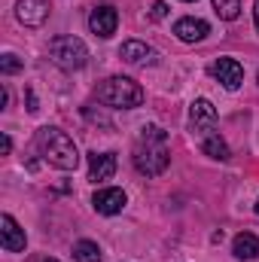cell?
<instances>
[{"label":"cell","instance_id":"cell-1","mask_svg":"<svg viewBox=\"0 0 259 262\" xmlns=\"http://www.w3.org/2000/svg\"><path fill=\"white\" fill-rule=\"evenodd\" d=\"M131 159H134V168H137L143 177H159V174L168 168V162H171L168 131L159 128V125H143Z\"/></svg>","mask_w":259,"mask_h":262},{"label":"cell","instance_id":"cell-2","mask_svg":"<svg viewBox=\"0 0 259 262\" xmlns=\"http://www.w3.org/2000/svg\"><path fill=\"white\" fill-rule=\"evenodd\" d=\"M34 146L37 152L58 171H76L79 165V152H76V143L67 137L61 128H40L37 137H34Z\"/></svg>","mask_w":259,"mask_h":262},{"label":"cell","instance_id":"cell-3","mask_svg":"<svg viewBox=\"0 0 259 262\" xmlns=\"http://www.w3.org/2000/svg\"><path fill=\"white\" fill-rule=\"evenodd\" d=\"M95 98L113 110H134L143 104V89L128 76H110L95 89Z\"/></svg>","mask_w":259,"mask_h":262},{"label":"cell","instance_id":"cell-4","mask_svg":"<svg viewBox=\"0 0 259 262\" xmlns=\"http://www.w3.org/2000/svg\"><path fill=\"white\" fill-rule=\"evenodd\" d=\"M49 58H52V64H58L61 70H79L89 61V49H85V43L79 37L61 34V37L49 40Z\"/></svg>","mask_w":259,"mask_h":262},{"label":"cell","instance_id":"cell-5","mask_svg":"<svg viewBox=\"0 0 259 262\" xmlns=\"http://www.w3.org/2000/svg\"><path fill=\"white\" fill-rule=\"evenodd\" d=\"M189 125L192 134H198V140L210 131H217V107L207 101V98H195L192 107H189Z\"/></svg>","mask_w":259,"mask_h":262},{"label":"cell","instance_id":"cell-6","mask_svg":"<svg viewBox=\"0 0 259 262\" xmlns=\"http://www.w3.org/2000/svg\"><path fill=\"white\" fill-rule=\"evenodd\" d=\"M89 28H92V34H98L101 40H107V37H113L116 28H119V12H116L110 3L95 6L92 15H89Z\"/></svg>","mask_w":259,"mask_h":262},{"label":"cell","instance_id":"cell-7","mask_svg":"<svg viewBox=\"0 0 259 262\" xmlns=\"http://www.w3.org/2000/svg\"><path fill=\"white\" fill-rule=\"evenodd\" d=\"M49 3L46 0H18L15 3V18L25 25V28H43L46 18H49Z\"/></svg>","mask_w":259,"mask_h":262},{"label":"cell","instance_id":"cell-8","mask_svg":"<svg viewBox=\"0 0 259 262\" xmlns=\"http://www.w3.org/2000/svg\"><path fill=\"white\" fill-rule=\"evenodd\" d=\"M210 76L220 79L223 89L235 92V89H241V82H244V67L238 64L235 58H217V61L210 64Z\"/></svg>","mask_w":259,"mask_h":262},{"label":"cell","instance_id":"cell-9","mask_svg":"<svg viewBox=\"0 0 259 262\" xmlns=\"http://www.w3.org/2000/svg\"><path fill=\"white\" fill-rule=\"evenodd\" d=\"M0 244H3V250H6V253H21V250L28 247L25 229H21L9 213H3V216H0Z\"/></svg>","mask_w":259,"mask_h":262},{"label":"cell","instance_id":"cell-10","mask_svg":"<svg viewBox=\"0 0 259 262\" xmlns=\"http://www.w3.org/2000/svg\"><path fill=\"white\" fill-rule=\"evenodd\" d=\"M119 58L128 61V64H137V67L159 64V52H156L153 46H146L143 40H125L122 49H119Z\"/></svg>","mask_w":259,"mask_h":262},{"label":"cell","instance_id":"cell-11","mask_svg":"<svg viewBox=\"0 0 259 262\" xmlns=\"http://www.w3.org/2000/svg\"><path fill=\"white\" fill-rule=\"evenodd\" d=\"M128 204V195L122 192V189H98L95 198H92V207L98 210V213H104V216H113V213H122V207Z\"/></svg>","mask_w":259,"mask_h":262},{"label":"cell","instance_id":"cell-12","mask_svg":"<svg viewBox=\"0 0 259 262\" xmlns=\"http://www.w3.org/2000/svg\"><path fill=\"white\" fill-rule=\"evenodd\" d=\"M116 152H92L89 156V180L92 183H101V180H110L116 174Z\"/></svg>","mask_w":259,"mask_h":262},{"label":"cell","instance_id":"cell-13","mask_svg":"<svg viewBox=\"0 0 259 262\" xmlns=\"http://www.w3.org/2000/svg\"><path fill=\"white\" fill-rule=\"evenodd\" d=\"M174 34L183 40V43H201L207 34H210V25L204 21V18H180L177 25H174Z\"/></svg>","mask_w":259,"mask_h":262},{"label":"cell","instance_id":"cell-14","mask_svg":"<svg viewBox=\"0 0 259 262\" xmlns=\"http://www.w3.org/2000/svg\"><path fill=\"white\" fill-rule=\"evenodd\" d=\"M232 253L238 256V259H259V238L253 232H241V235H235V241H232Z\"/></svg>","mask_w":259,"mask_h":262},{"label":"cell","instance_id":"cell-15","mask_svg":"<svg viewBox=\"0 0 259 262\" xmlns=\"http://www.w3.org/2000/svg\"><path fill=\"white\" fill-rule=\"evenodd\" d=\"M201 152L210 156V159H217V162H226V159L232 156L229 146H226V140L220 137V131H210V134L201 137Z\"/></svg>","mask_w":259,"mask_h":262},{"label":"cell","instance_id":"cell-16","mask_svg":"<svg viewBox=\"0 0 259 262\" xmlns=\"http://www.w3.org/2000/svg\"><path fill=\"white\" fill-rule=\"evenodd\" d=\"M73 262H101V247L95 241H76L73 244Z\"/></svg>","mask_w":259,"mask_h":262},{"label":"cell","instance_id":"cell-17","mask_svg":"<svg viewBox=\"0 0 259 262\" xmlns=\"http://www.w3.org/2000/svg\"><path fill=\"white\" fill-rule=\"evenodd\" d=\"M213 9H217L220 18L235 21V18L241 15V0H213Z\"/></svg>","mask_w":259,"mask_h":262},{"label":"cell","instance_id":"cell-18","mask_svg":"<svg viewBox=\"0 0 259 262\" xmlns=\"http://www.w3.org/2000/svg\"><path fill=\"white\" fill-rule=\"evenodd\" d=\"M18 70H21V61H18L12 52H6V55L0 58V73H6V76H9V73H18Z\"/></svg>","mask_w":259,"mask_h":262},{"label":"cell","instance_id":"cell-19","mask_svg":"<svg viewBox=\"0 0 259 262\" xmlns=\"http://www.w3.org/2000/svg\"><path fill=\"white\" fill-rule=\"evenodd\" d=\"M149 15H153L156 21H162V18L168 15V3H165V0H156V3H153V12H149Z\"/></svg>","mask_w":259,"mask_h":262},{"label":"cell","instance_id":"cell-20","mask_svg":"<svg viewBox=\"0 0 259 262\" xmlns=\"http://www.w3.org/2000/svg\"><path fill=\"white\" fill-rule=\"evenodd\" d=\"M9 149H12V140H9V134H3V137H0V152L9 156Z\"/></svg>","mask_w":259,"mask_h":262},{"label":"cell","instance_id":"cell-21","mask_svg":"<svg viewBox=\"0 0 259 262\" xmlns=\"http://www.w3.org/2000/svg\"><path fill=\"white\" fill-rule=\"evenodd\" d=\"M6 104H9V92L0 89V110H6Z\"/></svg>","mask_w":259,"mask_h":262},{"label":"cell","instance_id":"cell-22","mask_svg":"<svg viewBox=\"0 0 259 262\" xmlns=\"http://www.w3.org/2000/svg\"><path fill=\"white\" fill-rule=\"evenodd\" d=\"M253 25H256V31H259V0L253 3Z\"/></svg>","mask_w":259,"mask_h":262},{"label":"cell","instance_id":"cell-23","mask_svg":"<svg viewBox=\"0 0 259 262\" xmlns=\"http://www.w3.org/2000/svg\"><path fill=\"white\" fill-rule=\"evenodd\" d=\"M43 262H58V259H43Z\"/></svg>","mask_w":259,"mask_h":262},{"label":"cell","instance_id":"cell-24","mask_svg":"<svg viewBox=\"0 0 259 262\" xmlns=\"http://www.w3.org/2000/svg\"><path fill=\"white\" fill-rule=\"evenodd\" d=\"M183 3H195V0H183Z\"/></svg>","mask_w":259,"mask_h":262},{"label":"cell","instance_id":"cell-25","mask_svg":"<svg viewBox=\"0 0 259 262\" xmlns=\"http://www.w3.org/2000/svg\"><path fill=\"white\" fill-rule=\"evenodd\" d=\"M256 213H259V201H256Z\"/></svg>","mask_w":259,"mask_h":262}]
</instances>
